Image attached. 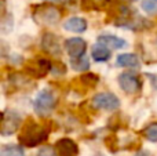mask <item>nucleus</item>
<instances>
[{
  "instance_id": "1",
  "label": "nucleus",
  "mask_w": 157,
  "mask_h": 156,
  "mask_svg": "<svg viewBox=\"0 0 157 156\" xmlns=\"http://www.w3.org/2000/svg\"><path fill=\"white\" fill-rule=\"evenodd\" d=\"M50 135V129L46 124H40L33 119H28L21 126V131L18 135V141L21 145L33 148L46 142Z\"/></svg>"
},
{
  "instance_id": "2",
  "label": "nucleus",
  "mask_w": 157,
  "mask_h": 156,
  "mask_svg": "<svg viewBox=\"0 0 157 156\" xmlns=\"http://www.w3.org/2000/svg\"><path fill=\"white\" fill-rule=\"evenodd\" d=\"M57 104L58 99L54 91L50 90V88H43L36 94L35 99H33V109L39 116L46 118L55 109Z\"/></svg>"
},
{
  "instance_id": "3",
  "label": "nucleus",
  "mask_w": 157,
  "mask_h": 156,
  "mask_svg": "<svg viewBox=\"0 0 157 156\" xmlns=\"http://www.w3.org/2000/svg\"><path fill=\"white\" fill-rule=\"evenodd\" d=\"M33 19L37 24L43 25H55L61 19V10L54 4H37L33 7Z\"/></svg>"
},
{
  "instance_id": "4",
  "label": "nucleus",
  "mask_w": 157,
  "mask_h": 156,
  "mask_svg": "<svg viewBox=\"0 0 157 156\" xmlns=\"http://www.w3.org/2000/svg\"><path fill=\"white\" fill-rule=\"evenodd\" d=\"M51 65L52 62L48 58L44 57H37L29 60L24 66V72L28 77L32 79H43L51 72Z\"/></svg>"
},
{
  "instance_id": "5",
  "label": "nucleus",
  "mask_w": 157,
  "mask_h": 156,
  "mask_svg": "<svg viewBox=\"0 0 157 156\" xmlns=\"http://www.w3.org/2000/svg\"><path fill=\"white\" fill-rule=\"evenodd\" d=\"M22 126V116L15 109H7L3 113L2 124H0V134L8 137L13 135L21 129Z\"/></svg>"
},
{
  "instance_id": "6",
  "label": "nucleus",
  "mask_w": 157,
  "mask_h": 156,
  "mask_svg": "<svg viewBox=\"0 0 157 156\" xmlns=\"http://www.w3.org/2000/svg\"><path fill=\"white\" fill-rule=\"evenodd\" d=\"M91 107L98 111H117L120 108V99L116 94L102 91L91 98Z\"/></svg>"
},
{
  "instance_id": "7",
  "label": "nucleus",
  "mask_w": 157,
  "mask_h": 156,
  "mask_svg": "<svg viewBox=\"0 0 157 156\" xmlns=\"http://www.w3.org/2000/svg\"><path fill=\"white\" fill-rule=\"evenodd\" d=\"M117 82H119L120 88H121L124 93L131 94V96L138 94L139 91L142 90V80L139 79L136 75L130 73V72L121 73L119 76V79H117Z\"/></svg>"
},
{
  "instance_id": "8",
  "label": "nucleus",
  "mask_w": 157,
  "mask_h": 156,
  "mask_svg": "<svg viewBox=\"0 0 157 156\" xmlns=\"http://www.w3.org/2000/svg\"><path fill=\"white\" fill-rule=\"evenodd\" d=\"M40 46L43 49L44 53L50 55H54V57H59L62 54V47H61V41L55 33L52 32H44L41 36L40 40Z\"/></svg>"
},
{
  "instance_id": "9",
  "label": "nucleus",
  "mask_w": 157,
  "mask_h": 156,
  "mask_svg": "<svg viewBox=\"0 0 157 156\" xmlns=\"http://www.w3.org/2000/svg\"><path fill=\"white\" fill-rule=\"evenodd\" d=\"M63 46H65V50L71 60H76V58H80V57H83V55H86L87 41L81 37L66 39Z\"/></svg>"
},
{
  "instance_id": "10",
  "label": "nucleus",
  "mask_w": 157,
  "mask_h": 156,
  "mask_svg": "<svg viewBox=\"0 0 157 156\" xmlns=\"http://www.w3.org/2000/svg\"><path fill=\"white\" fill-rule=\"evenodd\" d=\"M55 151L58 156H77L78 155V146L72 138L63 137L55 142Z\"/></svg>"
},
{
  "instance_id": "11",
  "label": "nucleus",
  "mask_w": 157,
  "mask_h": 156,
  "mask_svg": "<svg viewBox=\"0 0 157 156\" xmlns=\"http://www.w3.org/2000/svg\"><path fill=\"white\" fill-rule=\"evenodd\" d=\"M97 43L102 44L105 46L106 49L109 50H121L127 46V41L124 40L123 37H119V36H114V35H99L97 39Z\"/></svg>"
},
{
  "instance_id": "12",
  "label": "nucleus",
  "mask_w": 157,
  "mask_h": 156,
  "mask_svg": "<svg viewBox=\"0 0 157 156\" xmlns=\"http://www.w3.org/2000/svg\"><path fill=\"white\" fill-rule=\"evenodd\" d=\"M14 28V18L10 13H7L6 0H0V32L10 33Z\"/></svg>"
},
{
  "instance_id": "13",
  "label": "nucleus",
  "mask_w": 157,
  "mask_h": 156,
  "mask_svg": "<svg viewBox=\"0 0 157 156\" xmlns=\"http://www.w3.org/2000/svg\"><path fill=\"white\" fill-rule=\"evenodd\" d=\"M88 25L87 21L81 17H71L63 22V29L68 32H73V33H83L87 30Z\"/></svg>"
},
{
  "instance_id": "14",
  "label": "nucleus",
  "mask_w": 157,
  "mask_h": 156,
  "mask_svg": "<svg viewBox=\"0 0 157 156\" xmlns=\"http://www.w3.org/2000/svg\"><path fill=\"white\" fill-rule=\"evenodd\" d=\"M116 64L121 68H139L141 66V61L136 54L132 53H123L119 54L116 58Z\"/></svg>"
},
{
  "instance_id": "15",
  "label": "nucleus",
  "mask_w": 157,
  "mask_h": 156,
  "mask_svg": "<svg viewBox=\"0 0 157 156\" xmlns=\"http://www.w3.org/2000/svg\"><path fill=\"white\" fill-rule=\"evenodd\" d=\"M91 57L97 62H106L108 60H110L112 54H110V50L106 49L105 46H102L99 43H95L91 49Z\"/></svg>"
},
{
  "instance_id": "16",
  "label": "nucleus",
  "mask_w": 157,
  "mask_h": 156,
  "mask_svg": "<svg viewBox=\"0 0 157 156\" xmlns=\"http://www.w3.org/2000/svg\"><path fill=\"white\" fill-rule=\"evenodd\" d=\"M110 0H81L80 7L84 11H102Z\"/></svg>"
},
{
  "instance_id": "17",
  "label": "nucleus",
  "mask_w": 157,
  "mask_h": 156,
  "mask_svg": "<svg viewBox=\"0 0 157 156\" xmlns=\"http://www.w3.org/2000/svg\"><path fill=\"white\" fill-rule=\"evenodd\" d=\"M0 156H25V152L21 145L7 144L0 148Z\"/></svg>"
},
{
  "instance_id": "18",
  "label": "nucleus",
  "mask_w": 157,
  "mask_h": 156,
  "mask_svg": "<svg viewBox=\"0 0 157 156\" xmlns=\"http://www.w3.org/2000/svg\"><path fill=\"white\" fill-rule=\"evenodd\" d=\"M78 82L88 90V88H94L95 86L99 83V77L95 73H84L78 77Z\"/></svg>"
},
{
  "instance_id": "19",
  "label": "nucleus",
  "mask_w": 157,
  "mask_h": 156,
  "mask_svg": "<svg viewBox=\"0 0 157 156\" xmlns=\"http://www.w3.org/2000/svg\"><path fill=\"white\" fill-rule=\"evenodd\" d=\"M142 135L150 142H157V122H152L147 126L144 127L142 130Z\"/></svg>"
},
{
  "instance_id": "20",
  "label": "nucleus",
  "mask_w": 157,
  "mask_h": 156,
  "mask_svg": "<svg viewBox=\"0 0 157 156\" xmlns=\"http://www.w3.org/2000/svg\"><path fill=\"white\" fill-rule=\"evenodd\" d=\"M71 66H72V69H75V71H77V72L88 71L90 61L86 55H83V57L76 58V60H71Z\"/></svg>"
},
{
  "instance_id": "21",
  "label": "nucleus",
  "mask_w": 157,
  "mask_h": 156,
  "mask_svg": "<svg viewBox=\"0 0 157 156\" xmlns=\"http://www.w3.org/2000/svg\"><path fill=\"white\" fill-rule=\"evenodd\" d=\"M141 8L147 15H157V0H142Z\"/></svg>"
},
{
  "instance_id": "22",
  "label": "nucleus",
  "mask_w": 157,
  "mask_h": 156,
  "mask_svg": "<svg viewBox=\"0 0 157 156\" xmlns=\"http://www.w3.org/2000/svg\"><path fill=\"white\" fill-rule=\"evenodd\" d=\"M50 73H52L54 76H62L66 73V65L62 62H52Z\"/></svg>"
},
{
  "instance_id": "23",
  "label": "nucleus",
  "mask_w": 157,
  "mask_h": 156,
  "mask_svg": "<svg viewBox=\"0 0 157 156\" xmlns=\"http://www.w3.org/2000/svg\"><path fill=\"white\" fill-rule=\"evenodd\" d=\"M105 144H106V146L109 148L110 152H116L117 149H119V141H117V137L114 134H110L109 137H106Z\"/></svg>"
},
{
  "instance_id": "24",
  "label": "nucleus",
  "mask_w": 157,
  "mask_h": 156,
  "mask_svg": "<svg viewBox=\"0 0 157 156\" xmlns=\"http://www.w3.org/2000/svg\"><path fill=\"white\" fill-rule=\"evenodd\" d=\"M36 156H58V154H57V151H55L54 146L44 145L39 149V152L36 154Z\"/></svg>"
},
{
  "instance_id": "25",
  "label": "nucleus",
  "mask_w": 157,
  "mask_h": 156,
  "mask_svg": "<svg viewBox=\"0 0 157 156\" xmlns=\"http://www.w3.org/2000/svg\"><path fill=\"white\" fill-rule=\"evenodd\" d=\"M8 55H10V44L6 40L0 39V61L7 58Z\"/></svg>"
},
{
  "instance_id": "26",
  "label": "nucleus",
  "mask_w": 157,
  "mask_h": 156,
  "mask_svg": "<svg viewBox=\"0 0 157 156\" xmlns=\"http://www.w3.org/2000/svg\"><path fill=\"white\" fill-rule=\"evenodd\" d=\"M7 58H8V60H10L13 64H21L22 61H24V60H22V57H21L19 54H10Z\"/></svg>"
},
{
  "instance_id": "27",
  "label": "nucleus",
  "mask_w": 157,
  "mask_h": 156,
  "mask_svg": "<svg viewBox=\"0 0 157 156\" xmlns=\"http://www.w3.org/2000/svg\"><path fill=\"white\" fill-rule=\"evenodd\" d=\"M146 77L149 79L150 84H152L153 87L157 90V75H155V73H146Z\"/></svg>"
},
{
  "instance_id": "28",
  "label": "nucleus",
  "mask_w": 157,
  "mask_h": 156,
  "mask_svg": "<svg viewBox=\"0 0 157 156\" xmlns=\"http://www.w3.org/2000/svg\"><path fill=\"white\" fill-rule=\"evenodd\" d=\"M134 156H149V152H146V151H139V152H136Z\"/></svg>"
},
{
  "instance_id": "29",
  "label": "nucleus",
  "mask_w": 157,
  "mask_h": 156,
  "mask_svg": "<svg viewBox=\"0 0 157 156\" xmlns=\"http://www.w3.org/2000/svg\"><path fill=\"white\" fill-rule=\"evenodd\" d=\"M2 119H3V112H0V124H2Z\"/></svg>"
},
{
  "instance_id": "30",
  "label": "nucleus",
  "mask_w": 157,
  "mask_h": 156,
  "mask_svg": "<svg viewBox=\"0 0 157 156\" xmlns=\"http://www.w3.org/2000/svg\"><path fill=\"white\" fill-rule=\"evenodd\" d=\"M95 156H105V155H103V154H101V152H98V154L95 155Z\"/></svg>"
},
{
  "instance_id": "31",
  "label": "nucleus",
  "mask_w": 157,
  "mask_h": 156,
  "mask_svg": "<svg viewBox=\"0 0 157 156\" xmlns=\"http://www.w3.org/2000/svg\"><path fill=\"white\" fill-rule=\"evenodd\" d=\"M57 2H68V0H57Z\"/></svg>"
},
{
  "instance_id": "32",
  "label": "nucleus",
  "mask_w": 157,
  "mask_h": 156,
  "mask_svg": "<svg viewBox=\"0 0 157 156\" xmlns=\"http://www.w3.org/2000/svg\"><path fill=\"white\" fill-rule=\"evenodd\" d=\"M127 2H134V0H127Z\"/></svg>"
},
{
  "instance_id": "33",
  "label": "nucleus",
  "mask_w": 157,
  "mask_h": 156,
  "mask_svg": "<svg viewBox=\"0 0 157 156\" xmlns=\"http://www.w3.org/2000/svg\"><path fill=\"white\" fill-rule=\"evenodd\" d=\"M156 43H157V40H156Z\"/></svg>"
}]
</instances>
